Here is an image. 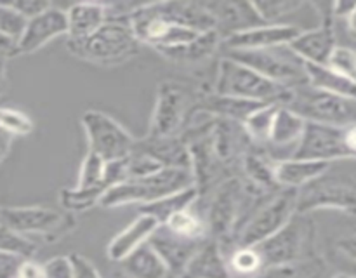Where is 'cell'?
Listing matches in <instances>:
<instances>
[{"label": "cell", "mask_w": 356, "mask_h": 278, "mask_svg": "<svg viewBox=\"0 0 356 278\" xmlns=\"http://www.w3.org/2000/svg\"><path fill=\"white\" fill-rule=\"evenodd\" d=\"M139 44L129 26L127 17L108 19L96 33L82 42H68V51L90 65L115 68L139 52Z\"/></svg>", "instance_id": "obj_1"}, {"label": "cell", "mask_w": 356, "mask_h": 278, "mask_svg": "<svg viewBox=\"0 0 356 278\" xmlns=\"http://www.w3.org/2000/svg\"><path fill=\"white\" fill-rule=\"evenodd\" d=\"M190 186H193V176L190 170L162 167L148 176L131 177L110 186L99 200V207L117 208L131 204L146 205Z\"/></svg>", "instance_id": "obj_2"}, {"label": "cell", "mask_w": 356, "mask_h": 278, "mask_svg": "<svg viewBox=\"0 0 356 278\" xmlns=\"http://www.w3.org/2000/svg\"><path fill=\"white\" fill-rule=\"evenodd\" d=\"M264 268L316 259V226L309 214H294L273 236L256 245Z\"/></svg>", "instance_id": "obj_3"}, {"label": "cell", "mask_w": 356, "mask_h": 278, "mask_svg": "<svg viewBox=\"0 0 356 278\" xmlns=\"http://www.w3.org/2000/svg\"><path fill=\"white\" fill-rule=\"evenodd\" d=\"M294 85H282L264 79L249 66L222 56L216 70V80L212 92L221 96L240 97V99L275 103L285 106Z\"/></svg>", "instance_id": "obj_4"}, {"label": "cell", "mask_w": 356, "mask_h": 278, "mask_svg": "<svg viewBox=\"0 0 356 278\" xmlns=\"http://www.w3.org/2000/svg\"><path fill=\"white\" fill-rule=\"evenodd\" d=\"M0 224L33 242L35 236L45 242H58L76 228V219L63 208L28 205V207H0Z\"/></svg>", "instance_id": "obj_5"}, {"label": "cell", "mask_w": 356, "mask_h": 278, "mask_svg": "<svg viewBox=\"0 0 356 278\" xmlns=\"http://www.w3.org/2000/svg\"><path fill=\"white\" fill-rule=\"evenodd\" d=\"M285 106L302 120L315 124L348 127L356 124V99L315 89L308 82L294 85Z\"/></svg>", "instance_id": "obj_6"}, {"label": "cell", "mask_w": 356, "mask_h": 278, "mask_svg": "<svg viewBox=\"0 0 356 278\" xmlns=\"http://www.w3.org/2000/svg\"><path fill=\"white\" fill-rule=\"evenodd\" d=\"M337 211L356 218V177L350 174H323L298 191L296 214Z\"/></svg>", "instance_id": "obj_7"}, {"label": "cell", "mask_w": 356, "mask_h": 278, "mask_svg": "<svg viewBox=\"0 0 356 278\" xmlns=\"http://www.w3.org/2000/svg\"><path fill=\"white\" fill-rule=\"evenodd\" d=\"M298 191L292 188H280L268 197L236 233L233 247H256L284 228L296 214Z\"/></svg>", "instance_id": "obj_8"}, {"label": "cell", "mask_w": 356, "mask_h": 278, "mask_svg": "<svg viewBox=\"0 0 356 278\" xmlns=\"http://www.w3.org/2000/svg\"><path fill=\"white\" fill-rule=\"evenodd\" d=\"M198 94L176 80H167L156 90L155 108L149 122V136H181L197 108Z\"/></svg>", "instance_id": "obj_9"}, {"label": "cell", "mask_w": 356, "mask_h": 278, "mask_svg": "<svg viewBox=\"0 0 356 278\" xmlns=\"http://www.w3.org/2000/svg\"><path fill=\"white\" fill-rule=\"evenodd\" d=\"M90 152L97 153L104 162H115L131 155L134 136L113 117L99 110H87L80 118Z\"/></svg>", "instance_id": "obj_10"}, {"label": "cell", "mask_w": 356, "mask_h": 278, "mask_svg": "<svg viewBox=\"0 0 356 278\" xmlns=\"http://www.w3.org/2000/svg\"><path fill=\"white\" fill-rule=\"evenodd\" d=\"M226 56L254 72L282 85H299L308 82L305 73V63L292 54L287 47L261 49V51H228Z\"/></svg>", "instance_id": "obj_11"}, {"label": "cell", "mask_w": 356, "mask_h": 278, "mask_svg": "<svg viewBox=\"0 0 356 278\" xmlns=\"http://www.w3.org/2000/svg\"><path fill=\"white\" fill-rule=\"evenodd\" d=\"M289 158L329 163L336 160H351L350 152L344 145V127L306 122L301 139Z\"/></svg>", "instance_id": "obj_12"}, {"label": "cell", "mask_w": 356, "mask_h": 278, "mask_svg": "<svg viewBox=\"0 0 356 278\" xmlns=\"http://www.w3.org/2000/svg\"><path fill=\"white\" fill-rule=\"evenodd\" d=\"M66 33V10L51 6L47 10L26 21L23 35L16 42V56L33 54Z\"/></svg>", "instance_id": "obj_13"}, {"label": "cell", "mask_w": 356, "mask_h": 278, "mask_svg": "<svg viewBox=\"0 0 356 278\" xmlns=\"http://www.w3.org/2000/svg\"><path fill=\"white\" fill-rule=\"evenodd\" d=\"M301 31V28L294 24L264 23L250 30L228 35L222 38V45L228 51H261V49L287 47Z\"/></svg>", "instance_id": "obj_14"}, {"label": "cell", "mask_w": 356, "mask_h": 278, "mask_svg": "<svg viewBox=\"0 0 356 278\" xmlns=\"http://www.w3.org/2000/svg\"><path fill=\"white\" fill-rule=\"evenodd\" d=\"M337 45L336 30H334L332 14L322 16V23L315 28L301 31L291 44L289 51L298 56L302 63L312 65H327L334 47Z\"/></svg>", "instance_id": "obj_15"}, {"label": "cell", "mask_w": 356, "mask_h": 278, "mask_svg": "<svg viewBox=\"0 0 356 278\" xmlns=\"http://www.w3.org/2000/svg\"><path fill=\"white\" fill-rule=\"evenodd\" d=\"M207 240H191L184 238V236L176 235L174 231H170L167 226L160 224L156 228V231L149 236L148 243L156 250L162 261L165 263V266L169 268L172 278H179L183 275V271L186 270L188 263L191 261V257L200 250V247Z\"/></svg>", "instance_id": "obj_16"}, {"label": "cell", "mask_w": 356, "mask_h": 278, "mask_svg": "<svg viewBox=\"0 0 356 278\" xmlns=\"http://www.w3.org/2000/svg\"><path fill=\"white\" fill-rule=\"evenodd\" d=\"M136 152L149 156L159 165L170 167V169H184L191 172V156L186 141L181 136H146V138L136 139Z\"/></svg>", "instance_id": "obj_17"}, {"label": "cell", "mask_w": 356, "mask_h": 278, "mask_svg": "<svg viewBox=\"0 0 356 278\" xmlns=\"http://www.w3.org/2000/svg\"><path fill=\"white\" fill-rule=\"evenodd\" d=\"M216 21V30L226 38L228 35L250 30L264 24L254 2H204Z\"/></svg>", "instance_id": "obj_18"}, {"label": "cell", "mask_w": 356, "mask_h": 278, "mask_svg": "<svg viewBox=\"0 0 356 278\" xmlns=\"http://www.w3.org/2000/svg\"><path fill=\"white\" fill-rule=\"evenodd\" d=\"M160 222L148 214L139 212L138 218L132 219L122 231H118L113 238L110 240L106 247L108 259L113 263H120L129 254L134 252L141 245L148 243L149 236L156 231Z\"/></svg>", "instance_id": "obj_19"}, {"label": "cell", "mask_w": 356, "mask_h": 278, "mask_svg": "<svg viewBox=\"0 0 356 278\" xmlns=\"http://www.w3.org/2000/svg\"><path fill=\"white\" fill-rule=\"evenodd\" d=\"M263 104L268 103L240 99V97L232 96H221V94H216L211 90V92L198 94L197 110L204 111V113L211 115L214 118H222V120H232L236 122V124H243Z\"/></svg>", "instance_id": "obj_20"}, {"label": "cell", "mask_w": 356, "mask_h": 278, "mask_svg": "<svg viewBox=\"0 0 356 278\" xmlns=\"http://www.w3.org/2000/svg\"><path fill=\"white\" fill-rule=\"evenodd\" d=\"M332 163L301 158H275V179L280 188L301 190L330 170Z\"/></svg>", "instance_id": "obj_21"}, {"label": "cell", "mask_w": 356, "mask_h": 278, "mask_svg": "<svg viewBox=\"0 0 356 278\" xmlns=\"http://www.w3.org/2000/svg\"><path fill=\"white\" fill-rule=\"evenodd\" d=\"M110 19V10L106 3L83 2L75 3L66 10V24H68V42H82L96 33L106 21Z\"/></svg>", "instance_id": "obj_22"}, {"label": "cell", "mask_w": 356, "mask_h": 278, "mask_svg": "<svg viewBox=\"0 0 356 278\" xmlns=\"http://www.w3.org/2000/svg\"><path fill=\"white\" fill-rule=\"evenodd\" d=\"M179 278H232L222 247L216 240L209 238L191 257Z\"/></svg>", "instance_id": "obj_23"}, {"label": "cell", "mask_w": 356, "mask_h": 278, "mask_svg": "<svg viewBox=\"0 0 356 278\" xmlns=\"http://www.w3.org/2000/svg\"><path fill=\"white\" fill-rule=\"evenodd\" d=\"M124 278H172L169 268L149 243H145L120 261Z\"/></svg>", "instance_id": "obj_24"}, {"label": "cell", "mask_w": 356, "mask_h": 278, "mask_svg": "<svg viewBox=\"0 0 356 278\" xmlns=\"http://www.w3.org/2000/svg\"><path fill=\"white\" fill-rule=\"evenodd\" d=\"M305 125L306 120H302L298 113L289 110L287 106H278L277 113H275L273 127H271L270 141L266 145V152L271 153L273 149L291 148L292 155L296 145L301 139Z\"/></svg>", "instance_id": "obj_25"}, {"label": "cell", "mask_w": 356, "mask_h": 278, "mask_svg": "<svg viewBox=\"0 0 356 278\" xmlns=\"http://www.w3.org/2000/svg\"><path fill=\"white\" fill-rule=\"evenodd\" d=\"M221 45V35L218 33V30H211L200 33L190 44L181 45V47L165 49V51H160L159 54H162L169 61L181 63V65H197V63H202L211 58Z\"/></svg>", "instance_id": "obj_26"}, {"label": "cell", "mask_w": 356, "mask_h": 278, "mask_svg": "<svg viewBox=\"0 0 356 278\" xmlns=\"http://www.w3.org/2000/svg\"><path fill=\"white\" fill-rule=\"evenodd\" d=\"M305 73L308 83L315 87V89L329 94H336V96L356 99V82L346 79L341 73L334 72L329 66L305 63Z\"/></svg>", "instance_id": "obj_27"}, {"label": "cell", "mask_w": 356, "mask_h": 278, "mask_svg": "<svg viewBox=\"0 0 356 278\" xmlns=\"http://www.w3.org/2000/svg\"><path fill=\"white\" fill-rule=\"evenodd\" d=\"M198 198L200 197H198L197 188L190 186L183 191H177V193L159 198V200L152 202V204L141 205L139 212L152 215V218H155L160 224H163L167 219L172 218V215L177 214V212L193 207V204L198 200Z\"/></svg>", "instance_id": "obj_28"}, {"label": "cell", "mask_w": 356, "mask_h": 278, "mask_svg": "<svg viewBox=\"0 0 356 278\" xmlns=\"http://www.w3.org/2000/svg\"><path fill=\"white\" fill-rule=\"evenodd\" d=\"M278 106H280V104L275 103L263 104L259 110L254 111V113L242 124L245 134L249 136L252 145L257 146V148L266 149L268 141H270L271 127H273L275 113H277Z\"/></svg>", "instance_id": "obj_29"}, {"label": "cell", "mask_w": 356, "mask_h": 278, "mask_svg": "<svg viewBox=\"0 0 356 278\" xmlns=\"http://www.w3.org/2000/svg\"><path fill=\"white\" fill-rule=\"evenodd\" d=\"M232 278H247L263 270V261L256 247H232L226 252Z\"/></svg>", "instance_id": "obj_30"}, {"label": "cell", "mask_w": 356, "mask_h": 278, "mask_svg": "<svg viewBox=\"0 0 356 278\" xmlns=\"http://www.w3.org/2000/svg\"><path fill=\"white\" fill-rule=\"evenodd\" d=\"M108 188L97 186V188H63L59 191V205L65 212L75 214V212H83L92 208L94 205H99V200L103 198L104 191Z\"/></svg>", "instance_id": "obj_31"}, {"label": "cell", "mask_w": 356, "mask_h": 278, "mask_svg": "<svg viewBox=\"0 0 356 278\" xmlns=\"http://www.w3.org/2000/svg\"><path fill=\"white\" fill-rule=\"evenodd\" d=\"M163 226L174 231L176 235L184 236V238L191 240H209V229L205 224V219L202 215H198L197 212L186 208V211H181L177 214H174L172 218L167 219L163 222Z\"/></svg>", "instance_id": "obj_32"}, {"label": "cell", "mask_w": 356, "mask_h": 278, "mask_svg": "<svg viewBox=\"0 0 356 278\" xmlns=\"http://www.w3.org/2000/svg\"><path fill=\"white\" fill-rule=\"evenodd\" d=\"M325 271V263L322 257L306 261L301 264H289V266L263 268L259 273L247 278H320Z\"/></svg>", "instance_id": "obj_33"}, {"label": "cell", "mask_w": 356, "mask_h": 278, "mask_svg": "<svg viewBox=\"0 0 356 278\" xmlns=\"http://www.w3.org/2000/svg\"><path fill=\"white\" fill-rule=\"evenodd\" d=\"M104 186L110 188V183L106 181V162L101 158L97 153L87 149L86 156L82 160V165L79 170V183L75 188H97Z\"/></svg>", "instance_id": "obj_34"}, {"label": "cell", "mask_w": 356, "mask_h": 278, "mask_svg": "<svg viewBox=\"0 0 356 278\" xmlns=\"http://www.w3.org/2000/svg\"><path fill=\"white\" fill-rule=\"evenodd\" d=\"M254 7L264 23L285 24V17L302 9L305 3L294 2V0H261V2H254Z\"/></svg>", "instance_id": "obj_35"}, {"label": "cell", "mask_w": 356, "mask_h": 278, "mask_svg": "<svg viewBox=\"0 0 356 278\" xmlns=\"http://www.w3.org/2000/svg\"><path fill=\"white\" fill-rule=\"evenodd\" d=\"M33 120L26 111L14 106H0V129L13 138H24L33 132Z\"/></svg>", "instance_id": "obj_36"}, {"label": "cell", "mask_w": 356, "mask_h": 278, "mask_svg": "<svg viewBox=\"0 0 356 278\" xmlns=\"http://www.w3.org/2000/svg\"><path fill=\"white\" fill-rule=\"evenodd\" d=\"M37 242L13 231L7 226L0 224V252L17 254V256L24 257V259H31L37 254Z\"/></svg>", "instance_id": "obj_37"}, {"label": "cell", "mask_w": 356, "mask_h": 278, "mask_svg": "<svg viewBox=\"0 0 356 278\" xmlns=\"http://www.w3.org/2000/svg\"><path fill=\"white\" fill-rule=\"evenodd\" d=\"M325 66L356 82V49L337 44Z\"/></svg>", "instance_id": "obj_38"}, {"label": "cell", "mask_w": 356, "mask_h": 278, "mask_svg": "<svg viewBox=\"0 0 356 278\" xmlns=\"http://www.w3.org/2000/svg\"><path fill=\"white\" fill-rule=\"evenodd\" d=\"M26 26V17L21 16L10 3H0V35L17 42Z\"/></svg>", "instance_id": "obj_39"}, {"label": "cell", "mask_w": 356, "mask_h": 278, "mask_svg": "<svg viewBox=\"0 0 356 278\" xmlns=\"http://www.w3.org/2000/svg\"><path fill=\"white\" fill-rule=\"evenodd\" d=\"M44 270L47 278H73V264L70 256H56L45 261Z\"/></svg>", "instance_id": "obj_40"}, {"label": "cell", "mask_w": 356, "mask_h": 278, "mask_svg": "<svg viewBox=\"0 0 356 278\" xmlns=\"http://www.w3.org/2000/svg\"><path fill=\"white\" fill-rule=\"evenodd\" d=\"M73 264V278H103L90 259L82 254H70Z\"/></svg>", "instance_id": "obj_41"}, {"label": "cell", "mask_w": 356, "mask_h": 278, "mask_svg": "<svg viewBox=\"0 0 356 278\" xmlns=\"http://www.w3.org/2000/svg\"><path fill=\"white\" fill-rule=\"evenodd\" d=\"M10 6L17 10L23 17L31 19V17L38 16L44 10H47L52 6L51 2H42V0H17V2H10Z\"/></svg>", "instance_id": "obj_42"}, {"label": "cell", "mask_w": 356, "mask_h": 278, "mask_svg": "<svg viewBox=\"0 0 356 278\" xmlns=\"http://www.w3.org/2000/svg\"><path fill=\"white\" fill-rule=\"evenodd\" d=\"M24 257L10 252H0V278H16Z\"/></svg>", "instance_id": "obj_43"}, {"label": "cell", "mask_w": 356, "mask_h": 278, "mask_svg": "<svg viewBox=\"0 0 356 278\" xmlns=\"http://www.w3.org/2000/svg\"><path fill=\"white\" fill-rule=\"evenodd\" d=\"M336 249L341 256L356 263V231L348 233V235L339 236L336 240Z\"/></svg>", "instance_id": "obj_44"}, {"label": "cell", "mask_w": 356, "mask_h": 278, "mask_svg": "<svg viewBox=\"0 0 356 278\" xmlns=\"http://www.w3.org/2000/svg\"><path fill=\"white\" fill-rule=\"evenodd\" d=\"M16 278H47V275H45L44 264L37 263V261L31 257V259L23 261Z\"/></svg>", "instance_id": "obj_45"}, {"label": "cell", "mask_w": 356, "mask_h": 278, "mask_svg": "<svg viewBox=\"0 0 356 278\" xmlns=\"http://www.w3.org/2000/svg\"><path fill=\"white\" fill-rule=\"evenodd\" d=\"M14 56H16V42L0 35V61L6 63Z\"/></svg>", "instance_id": "obj_46"}, {"label": "cell", "mask_w": 356, "mask_h": 278, "mask_svg": "<svg viewBox=\"0 0 356 278\" xmlns=\"http://www.w3.org/2000/svg\"><path fill=\"white\" fill-rule=\"evenodd\" d=\"M344 145L350 152L351 160H356V124L344 127Z\"/></svg>", "instance_id": "obj_47"}, {"label": "cell", "mask_w": 356, "mask_h": 278, "mask_svg": "<svg viewBox=\"0 0 356 278\" xmlns=\"http://www.w3.org/2000/svg\"><path fill=\"white\" fill-rule=\"evenodd\" d=\"M356 2H336L330 6V14L332 16H337V17H344L346 19L348 16H350L351 10L355 9Z\"/></svg>", "instance_id": "obj_48"}, {"label": "cell", "mask_w": 356, "mask_h": 278, "mask_svg": "<svg viewBox=\"0 0 356 278\" xmlns=\"http://www.w3.org/2000/svg\"><path fill=\"white\" fill-rule=\"evenodd\" d=\"M13 136H9L7 132H3L2 129H0V165H2L3 160L9 156L10 148H13Z\"/></svg>", "instance_id": "obj_49"}, {"label": "cell", "mask_w": 356, "mask_h": 278, "mask_svg": "<svg viewBox=\"0 0 356 278\" xmlns=\"http://www.w3.org/2000/svg\"><path fill=\"white\" fill-rule=\"evenodd\" d=\"M346 28H348V33H350V37L356 40V6L355 9L351 10L350 16L346 17Z\"/></svg>", "instance_id": "obj_50"}, {"label": "cell", "mask_w": 356, "mask_h": 278, "mask_svg": "<svg viewBox=\"0 0 356 278\" xmlns=\"http://www.w3.org/2000/svg\"><path fill=\"white\" fill-rule=\"evenodd\" d=\"M6 87V63L0 61V92Z\"/></svg>", "instance_id": "obj_51"}, {"label": "cell", "mask_w": 356, "mask_h": 278, "mask_svg": "<svg viewBox=\"0 0 356 278\" xmlns=\"http://www.w3.org/2000/svg\"><path fill=\"white\" fill-rule=\"evenodd\" d=\"M332 278H356V277H355V275H351V273H346V271H339V273L334 275Z\"/></svg>", "instance_id": "obj_52"}]
</instances>
